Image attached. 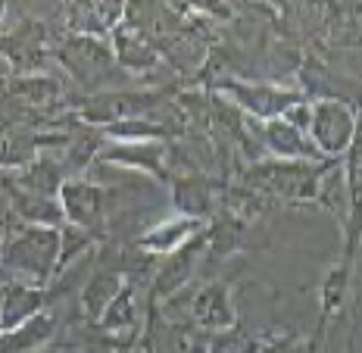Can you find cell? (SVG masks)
I'll list each match as a JSON object with an SVG mask.
<instances>
[{
    "label": "cell",
    "instance_id": "6da1fadb",
    "mask_svg": "<svg viewBox=\"0 0 362 353\" xmlns=\"http://www.w3.org/2000/svg\"><path fill=\"white\" fill-rule=\"evenodd\" d=\"M57 253H59V231L44 225H25L13 235L4 250V266L22 272L28 284H47L57 279Z\"/></svg>",
    "mask_w": 362,
    "mask_h": 353
},
{
    "label": "cell",
    "instance_id": "7a4b0ae2",
    "mask_svg": "<svg viewBox=\"0 0 362 353\" xmlns=\"http://www.w3.org/2000/svg\"><path fill=\"white\" fill-rule=\"evenodd\" d=\"M356 107L337 97H322L309 103V141L322 154V160H341L356 141Z\"/></svg>",
    "mask_w": 362,
    "mask_h": 353
},
{
    "label": "cell",
    "instance_id": "3957f363",
    "mask_svg": "<svg viewBox=\"0 0 362 353\" xmlns=\"http://www.w3.org/2000/svg\"><path fill=\"white\" fill-rule=\"evenodd\" d=\"M59 209H63V219L75 225V228H85L90 235H107V209H110V191L97 182L88 178H69L59 187Z\"/></svg>",
    "mask_w": 362,
    "mask_h": 353
},
{
    "label": "cell",
    "instance_id": "277c9868",
    "mask_svg": "<svg viewBox=\"0 0 362 353\" xmlns=\"http://www.w3.org/2000/svg\"><path fill=\"white\" fill-rule=\"evenodd\" d=\"M218 91H228L235 94V107L240 112H250L253 119H281L293 103H300L303 97L297 91H288V88H278V85H238V81H222Z\"/></svg>",
    "mask_w": 362,
    "mask_h": 353
},
{
    "label": "cell",
    "instance_id": "5b68a950",
    "mask_svg": "<svg viewBox=\"0 0 362 353\" xmlns=\"http://www.w3.org/2000/svg\"><path fill=\"white\" fill-rule=\"evenodd\" d=\"M203 247H206V231L194 235L187 244H181L178 250H172L163 262H156V272H153V300H169L175 297L187 282L194 279V266H197Z\"/></svg>",
    "mask_w": 362,
    "mask_h": 353
},
{
    "label": "cell",
    "instance_id": "8992f818",
    "mask_svg": "<svg viewBox=\"0 0 362 353\" xmlns=\"http://www.w3.org/2000/svg\"><path fill=\"white\" fill-rule=\"evenodd\" d=\"M191 319L200 328H206V332H225V328L238 325V310L231 303V282L216 279V282L203 284L197 294H194Z\"/></svg>",
    "mask_w": 362,
    "mask_h": 353
},
{
    "label": "cell",
    "instance_id": "52a82bcc",
    "mask_svg": "<svg viewBox=\"0 0 362 353\" xmlns=\"http://www.w3.org/2000/svg\"><path fill=\"white\" fill-rule=\"evenodd\" d=\"M259 141L266 147V154L278 156V160H306V163H325L322 154L313 147V141L306 138V132L293 129L284 119H269L259 129Z\"/></svg>",
    "mask_w": 362,
    "mask_h": 353
},
{
    "label": "cell",
    "instance_id": "ba28073f",
    "mask_svg": "<svg viewBox=\"0 0 362 353\" xmlns=\"http://www.w3.org/2000/svg\"><path fill=\"white\" fill-rule=\"evenodd\" d=\"M172 200H175L178 216H187V219L203 222L206 216H213L216 185L209 182L206 175H200V172L172 178Z\"/></svg>",
    "mask_w": 362,
    "mask_h": 353
},
{
    "label": "cell",
    "instance_id": "9c48e42d",
    "mask_svg": "<svg viewBox=\"0 0 362 353\" xmlns=\"http://www.w3.org/2000/svg\"><path fill=\"white\" fill-rule=\"evenodd\" d=\"M203 222L197 219H187V216H175V219H165L163 225H156L153 231H147V235H141L134 247L138 250H147L150 257H169L172 250H178L181 244H187L194 235H200Z\"/></svg>",
    "mask_w": 362,
    "mask_h": 353
},
{
    "label": "cell",
    "instance_id": "30bf717a",
    "mask_svg": "<svg viewBox=\"0 0 362 353\" xmlns=\"http://www.w3.org/2000/svg\"><path fill=\"white\" fill-rule=\"evenodd\" d=\"M100 163H122L128 169L150 172V175L163 178L165 175V169H163L165 144H156V141H125V144L100 150Z\"/></svg>",
    "mask_w": 362,
    "mask_h": 353
},
{
    "label": "cell",
    "instance_id": "8fae6325",
    "mask_svg": "<svg viewBox=\"0 0 362 353\" xmlns=\"http://www.w3.org/2000/svg\"><path fill=\"white\" fill-rule=\"evenodd\" d=\"M66 169L63 163L54 156H35L32 163H25L19 172V187L28 194H41V197H59V187L66 185Z\"/></svg>",
    "mask_w": 362,
    "mask_h": 353
},
{
    "label": "cell",
    "instance_id": "7c38bea8",
    "mask_svg": "<svg viewBox=\"0 0 362 353\" xmlns=\"http://www.w3.org/2000/svg\"><path fill=\"white\" fill-rule=\"evenodd\" d=\"M54 332H57L54 313H37V316L10 328V332H0V353H28L41 347L44 341H50Z\"/></svg>",
    "mask_w": 362,
    "mask_h": 353
},
{
    "label": "cell",
    "instance_id": "4fadbf2b",
    "mask_svg": "<svg viewBox=\"0 0 362 353\" xmlns=\"http://www.w3.org/2000/svg\"><path fill=\"white\" fill-rule=\"evenodd\" d=\"M356 257L344 253L341 262L322 279L319 284V303H322V319H319V332L328 325L334 316H341L346 306V291H350V262Z\"/></svg>",
    "mask_w": 362,
    "mask_h": 353
},
{
    "label": "cell",
    "instance_id": "5bb4252c",
    "mask_svg": "<svg viewBox=\"0 0 362 353\" xmlns=\"http://www.w3.org/2000/svg\"><path fill=\"white\" fill-rule=\"evenodd\" d=\"M122 284H125V279H122L119 269H100V272L88 282V288L81 291V310H85L90 325L100 319V313L107 310L110 300L122 291Z\"/></svg>",
    "mask_w": 362,
    "mask_h": 353
},
{
    "label": "cell",
    "instance_id": "9a60e30c",
    "mask_svg": "<svg viewBox=\"0 0 362 353\" xmlns=\"http://www.w3.org/2000/svg\"><path fill=\"white\" fill-rule=\"evenodd\" d=\"M116 59L125 69H150L156 63V47L144 32L134 25H125L116 32Z\"/></svg>",
    "mask_w": 362,
    "mask_h": 353
},
{
    "label": "cell",
    "instance_id": "2e32d148",
    "mask_svg": "<svg viewBox=\"0 0 362 353\" xmlns=\"http://www.w3.org/2000/svg\"><path fill=\"white\" fill-rule=\"evenodd\" d=\"M6 187H10V194H13V207H16V213L28 225H44V228H54V225L63 222L59 200L41 197V194H28V191H16L10 182H6Z\"/></svg>",
    "mask_w": 362,
    "mask_h": 353
},
{
    "label": "cell",
    "instance_id": "e0dca14e",
    "mask_svg": "<svg viewBox=\"0 0 362 353\" xmlns=\"http://www.w3.org/2000/svg\"><path fill=\"white\" fill-rule=\"evenodd\" d=\"M138 322V306H134V284H122L116 297L107 303V310L97 319V328L103 332H122V328H132Z\"/></svg>",
    "mask_w": 362,
    "mask_h": 353
},
{
    "label": "cell",
    "instance_id": "ac0fdd59",
    "mask_svg": "<svg viewBox=\"0 0 362 353\" xmlns=\"http://www.w3.org/2000/svg\"><path fill=\"white\" fill-rule=\"evenodd\" d=\"M206 353H259V341L247 335L244 325H231L209 337Z\"/></svg>",
    "mask_w": 362,
    "mask_h": 353
},
{
    "label": "cell",
    "instance_id": "d6986e66",
    "mask_svg": "<svg viewBox=\"0 0 362 353\" xmlns=\"http://www.w3.org/2000/svg\"><path fill=\"white\" fill-rule=\"evenodd\" d=\"M94 244V235L85 228H75V225H66L63 231H59V253H57V279L63 275V269L69 266V262L78 257V253H85L88 247Z\"/></svg>",
    "mask_w": 362,
    "mask_h": 353
},
{
    "label": "cell",
    "instance_id": "ffe728a7",
    "mask_svg": "<svg viewBox=\"0 0 362 353\" xmlns=\"http://www.w3.org/2000/svg\"><path fill=\"white\" fill-rule=\"evenodd\" d=\"M4 13H6V6H0V19H4Z\"/></svg>",
    "mask_w": 362,
    "mask_h": 353
}]
</instances>
